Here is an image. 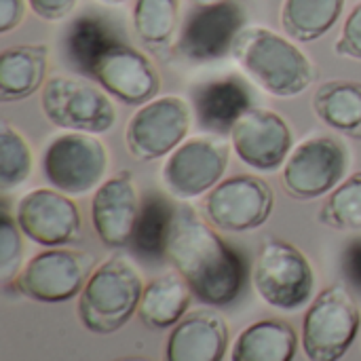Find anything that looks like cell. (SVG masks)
I'll return each instance as SVG.
<instances>
[{
    "label": "cell",
    "mask_w": 361,
    "mask_h": 361,
    "mask_svg": "<svg viewBox=\"0 0 361 361\" xmlns=\"http://www.w3.org/2000/svg\"><path fill=\"white\" fill-rule=\"evenodd\" d=\"M95 269L89 252L68 247H47L25 262L15 277V288L36 302H66L78 296Z\"/></svg>",
    "instance_id": "30bf717a"
},
{
    "label": "cell",
    "mask_w": 361,
    "mask_h": 361,
    "mask_svg": "<svg viewBox=\"0 0 361 361\" xmlns=\"http://www.w3.org/2000/svg\"><path fill=\"white\" fill-rule=\"evenodd\" d=\"M336 55L361 61V0L347 15L341 36L334 44Z\"/></svg>",
    "instance_id": "4dcf8cb0"
},
{
    "label": "cell",
    "mask_w": 361,
    "mask_h": 361,
    "mask_svg": "<svg viewBox=\"0 0 361 361\" xmlns=\"http://www.w3.org/2000/svg\"><path fill=\"white\" fill-rule=\"evenodd\" d=\"M192 290L180 273H165L144 286L137 317L146 328L167 330L188 315Z\"/></svg>",
    "instance_id": "7402d4cb"
},
{
    "label": "cell",
    "mask_w": 361,
    "mask_h": 361,
    "mask_svg": "<svg viewBox=\"0 0 361 361\" xmlns=\"http://www.w3.org/2000/svg\"><path fill=\"white\" fill-rule=\"evenodd\" d=\"M108 95L127 106H142L157 97L161 76L154 63L137 49L114 40L95 61L89 74Z\"/></svg>",
    "instance_id": "9a60e30c"
},
{
    "label": "cell",
    "mask_w": 361,
    "mask_h": 361,
    "mask_svg": "<svg viewBox=\"0 0 361 361\" xmlns=\"http://www.w3.org/2000/svg\"><path fill=\"white\" fill-rule=\"evenodd\" d=\"M228 137L239 161L256 171H275L283 167L294 150L290 123L279 112L256 106L237 118Z\"/></svg>",
    "instance_id": "4fadbf2b"
},
{
    "label": "cell",
    "mask_w": 361,
    "mask_h": 361,
    "mask_svg": "<svg viewBox=\"0 0 361 361\" xmlns=\"http://www.w3.org/2000/svg\"><path fill=\"white\" fill-rule=\"evenodd\" d=\"M243 21V11L233 0L195 6L180 30L176 51L195 63L220 59L233 51Z\"/></svg>",
    "instance_id": "5bb4252c"
},
{
    "label": "cell",
    "mask_w": 361,
    "mask_h": 361,
    "mask_svg": "<svg viewBox=\"0 0 361 361\" xmlns=\"http://www.w3.org/2000/svg\"><path fill=\"white\" fill-rule=\"evenodd\" d=\"M144 286L137 267L127 256H110L93 269L78 294L80 324L102 336L118 332L137 313Z\"/></svg>",
    "instance_id": "3957f363"
},
{
    "label": "cell",
    "mask_w": 361,
    "mask_h": 361,
    "mask_svg": "<svg viewBox=\"0 0 361 361\" xmlns=\"http://www.w3.org/2000/svg\"><path fill=\"white\" fill-rule=\"evenodd\" d=\"M195 6H203V4H216V2H224V0H190Z\"/></svg>",
    "instance_id": "d590c367"
},
{
    "label": "cell",
    "mask_w": 361,
    "mask_h": 361,
    "mask_svg": "<svg viewBox=\"0 0 361 361\" xmlns=\"http://www.w3.org/2000/svg\"><path fill=\"white\" fill-rule=\"evenodd\" d=\"M27 0H0V34L13 32L25 15Z\"/></svg>",
    "instance_id": "836d02e7"
},
{
    "label": "cell",
    "mask_w": 361,
    "mask_h": 361,
    "mask_svg": "<svg viewBox=\"0 0 361 361\" xmlns=\"http://www.w3.org/2000/svg\"><path fill=\"white\" fill-rule=\"evenodd\" d=\"M192 123L190 104L182 95L154 97L131 114L125 127V146L137 161H157L169 157L188 140Z\"/></svg>",
    "instance_id": "ba28073f"
},
{
    "label": "cell",
    "mask_w": 361,
    "mask_h": 361,
    "mask_svg": "<svg viewBox=\"0 0 361 361\" xmlns=\"http://www.w3.org/2000/svg\"><path fill=\"white\" fill-rule=\"evenodd\" d=\"M140 207L142 201L131 171L104 180L91 199V222L102 243L108 247L129 245Z\"/></svg>",
    "instance_id": "e0dca14e"
},
{
    "label": "cell",
    "mask_w": 361,
    "mask_h": 361,
    "mask_svg": "<svg viewBox=\"0 0 361 361\" xmlns=\"http://www.w3.org/2000/svg\"><path fill=\"white\" fill-rule=\"evenodd\" d=\"M15 220L30 241L42 247H63L80 233V214L70 195L40 186L17 201Z\"/></svg>",
    "instance_id": "2e32d148"
},
{
    "label": "cell",
    "mask_w": 361,
    "mask_h": 361,
    "mask_svg": "<svg viewBox=\"0 0 361 361\" xmlns=\"http://www.w3.org/2000/svg\"><path fill=\"white\" fill-rule=\"evenodd\" d=\"M345 0H283L281 27L296 42L326 36L341 19Z\"/></svg>",
    "instance_id": "cb8c5ba5"
},
{
    "label": "cell",
    "mask_w": 361,
    "mask_h": 361,
    "mask_svg": "<svg viewBox=\"0 0 361 361\" xmlns=\"http://www.w3.org/2000/svg\"><path fill=\"white\" fill-rule=\"evenodd\" d=\"M231 343L228 324L216 311H195L178 322L165 343V361H222Z\"/></svg>",
    "instance_id": "ac0fdd59"
},
{
    "label": "cell",
    "mask_w": 361,
    "mask_h": 361,
    "mask_svg": "<svg viewBox=\"0 0 361 361\" xmlns=\"http://www.w3.org/2000/svg\"><path fill=\"white\" fill-rule=\"evenodd\" d=\"M298 334L283 319H260L243 328L233 345L231 361H294Z\"/></svg>",
    "instance_id": "44dd1931"
},
{
    "label": "cell",
    "mask_w": 361,
    "mask_h": 361,
    "mask_svg": "<svg viewBox=\"0 0 361 361\" xmlns=\"http://www.w3.org/2000/svg\"><path fill=\"white\" fill-rule=\"evenodd\" d=\"M343 275L347 283L361 296V237L353 239L343 252Z\"/></svg>",
    "instance_id": "1f68e13d"
},
{
    "label": "cell",
    "mask_w": 361,
    "mask_h": 361,
    "mask_svg": "<svg viewBox=\"0 0 361 361\" xmlns=\"http://www.w3.org/2000/svg\"><path fill=\"white\" fill-rule=\"evenodd\" d=\"M176 205L161 195H146L137 214L131 247L144 258H165Z\"/></svg>",
    "instance_id": "d4e9b609"
},
{
    "label": "cell",
    "mask_w": 361,
    "mask_h": 361,
    "mask_svg": "<svg viewBox=\"0 0 361 361\" xmlns=\"http://www.w3.org/2000/svg\"><path fill=\"white\" fill-rule=\"evenodd\" d=\"M40 165L49 186L70 197H82L104 184L108 148L93 133L63 131L47 144Z\"/></svg>",
    "instance_id": "8992f818"
},
{
    "label": "cell",
    "mask_w": 361,
    "mask_h": 361,
    "mask_svg": "<svg viewBox=\"0 0 361 361\" xmlns=\"http://www.w3.org/2000/svg\"><path fill=\"white\" fill-rule=\"evenodd\" d=\"M252 108V93L237 76L203 82L192 93V110L201 129L228 135L237 118Z\"/></svg>",
    "instance_id": "d6986e66"
},
{
    "label": "cell",
    "mask_w": 361,
    "mask_h": 361,
    "mask_svg": "<svg viewBox=\"0 0 361 361\" xmlns=\"http://www.w3.org/2000/svg\"><path fill=\"white\" fill-rule=\"evenodd\" d=\"M99 2H104V4H110V6H118V4H125L127 0H99Z\"/></svg>",
    "instance_id": "8d00e7d4"
},
{
    "label": "cell",
    "mask_w": 361,
    "mask_h": 361,
    "mask_svg": "<svg viewBox=\"0 0 361 361\" xmlns=\"http://www.w3.org/2000/svg\"><path fill=\"white\" fill-rule=\"evenodd\" d=\"M114 40L116 36L99 17H78L66 32V55L76 70L91 74L97 57Z\"/></svg>",
    "instance_id": "484cf974"
},
{
    "label": "cell",
    "mask_w": 361,
    "mask_h": 361,
    "mask_svg": "<svg viewBox=\"0 0 361 361\" xmlns=\"http://www.w3.org/2000/svg\"><path fill=\"white\" fill-rule=\"evenodd\" d=\"M349 167L345 144L332 135H313L290 152L281 167V184L286 192L298 201H315L330 195Z\"/></svg>",
    "instance_id": "9c48e42d"
},
{
    "label": "cell",
    "mask_w": 361,
    "mask_h": 361,
    "mask_svg": "<svg viewBox=\"0 0 361 361\" xmlns=\"http://www.w3.org/2000/svg\"><path fill=\"white\" fill-rule=\"evenodd\" d=\"M23 233L6 209L0 214V279L2 283L15 281V277L21 271V258H23Z\"/></svg>",
    "instance_id": "f546056e"
},
{
    "label": "cell",
    "mask_w": 361,
    "mask_h": 361,
    "mask_svg": "<svg viewBox=\"0 0 361 361\" xmlns=\"http://www.w3.org/2000/svg\"><path fill=\"white\" fill-rule=\"evenodd\" d=\"M231 55L247 78L273 97H298L315 78L309 55L290 36L264 25H245Z\"/></svg>",
    "instance_id": "7a4b0ae2"
},
{
    "label": "cell",
    "mask_w": 361,
    "mask_h": 361,
    "mask_svg": "<svg viewBox=\"0 0 361 361\" xmlns=\"http://www.w3.org/2000/svg\"><path fill=\"white\" fill-rule=\"evenodd\" d=\"M114 361H152L148 360V357H140V355H125V357H118V360Z\"/></svg>",
    "instance_id": "e575fe53"
},
{
    "label": "cell",
    "mask_w": 361,
    "mask_h": 361,
    "mask_svg": "<svg viewBox=\"0 0 361 361\" xmlns=\"http://www.w3.org/2000/svg\"><path fill=\"white\" fill-rule=\"evenodd\" d=\"M78 0H27L30 8L34 11V15H38L44 21H61L66 19Z\"/></svg>",
    "instance_id": "d6a6232c"
},
{
    "label": "cell",
    "mask_w": 361,
    "mask_h": 361,
    "mask_svg": "<svg viewBox=\"0 0 361 361\" xmlns=\"http://www.w3.org/2000/svg\"><path fill=\"white\" fill-rule=\"evenodd\" d=\"M133 30L137 38L148 47H165L178 27L180 0H135Z\"/></svg>",
    "instance_id": "4316f807"
},
{
    "label": "cell",
    "mask_w": 361,
    "mask_h": 361,
    "mask_svg": "<svg viewBox=\"0 0 361 361\" xmlns=\"http://www.w3.org/2000/svg\"><path fill=\"white\" fill-rule=\"evenodd\" d=\"M315 116L334 131L361 140V82L332 78L313 93Z\"/></svg>",
    "instance_id": "603a6c76"
},
{
    "label": "cell",
    "mask_w": 361,
    "mask_h": 361,
    "mask_svg": "<svg viewBox=\"0 0 361 361\" xmlns=\"http://www.w3.org/2000/svg\"><path fill=\"white\" fill-rule=\"evenodd\" d=\"M361 313L351 292L341 286L324 288L305 311L300 345L309 361H341L360 334Z\"/></svg>",
    "instance_id": "277c9868"
},
{
    "label": "cell",
    "mask_w": 361,
    "mask_h": 361,
    "mask_svg": "<svg viewBox=\"0 0 361 361\" xmlns=\"http://www.w3.org/2000/svg\"><path fill=\"white\" fill-rule=\"evenodd\" d=\"M252 283L269 307L298 311L313 296L315 273L307 254L296 245L283 239H271L254 260Z\"/></svg>",
    "instance_id": "5b68a950"
},
{
    "label": "cell",
    "mask_w": 361,
    "mask_h": 361,
    "mask_svg": "<svg viewBox=\"0 0 361 361\" xmlns=\"http://www.w3.org/2000/svg\"><path fill=\"white\" fill-rule=\"evenodd\" d=\"M319 222L334 231H361V169L345 178L326 199Z\"/></svg>",
    "instance_id": "83f0119b"
},
{
    "label": "cell",
    "mask_w": 361,
    "mask_h": 361,
    "mask_svg": "<svg viewBox=\"0 0 361 361\" xmlns=\"http://www.w3.org/2000/svg\"><path fill=\"white\" fill-rule=\"evenodd\" d=\"M165 258L205 305L226 307L241 294L243 264L239 254L209 220H203L186 203L176 205Z\"/></svg>",
    "instance_id": "6da1fadb"
},
{
    "label": "cell",
    "mask_w": 361,
    "mask_h": 361,
    "mask_svg": "<svg viewBox=\"0 0 361 361\" xmlns=\"http://www.w3.org/2000/svg\"><path fill=\"white\" fill-rule=\"evenodd\" d=\"M34 157L27 140L11 123L0 125V190L11 192L19 188L32 173Z\"/></svg>",
    "instance_id": "f1b7e54d"
},
{
    "label": "cell",
    "mask_w": 361,
    "mask_h": 361,
    "mask_svg": "<svg viewBox=\"0 0 361 361\" xmlns=\"http://www.w3.org/2000/svg\"><path fill=\"white\" fill-rule=\"evenodd\" d=\"M228 161L231 148L226 140L220 135H195L165 159L161 180L171 197L190 201L222 182Z\"/></svg>",
    "instance_id": "8fae6325"
},
{
    "label": "cell",
    "mask_w": 361,
    "mask_h": 361,
    "mask_svg": "<svg viewBox=\"0 0 361 361\" xmlns=\"http://www.w3.org/2000/svg\"><path fill=\"white\" fill-rule=\"evenodd\" d=\"M275 195L267 180L258 176H233L214 186L203 199L205 218L226 233H247L260 228L273 214Z\"/></svg>",
    "instance_id": "7c38bea8"
},
{
    "label": "cell",
    "mask_w": 361,
    "mask_h": 361,
    "mask_svg": "<svg viewBox=\"0 0 361 361\" xmlns=\"http://www.w3.org/2000/svg\"><path fill=\"white\" fill-rule=\"evenodd\" d=\"M40 108L44 118L63 131L99 135L116 123V108L102 87L63 74L51 76L44 82Z\"/></svg>",
    "instance_id": "52a82bcc"
},
{
    "label": "cell",
    "mask_w": 361,
    "mask_h": 361,
    "mask_svg": "<svg viewBox=\"0 0 361 361\" xmlns=\"http://www.w3.org/2000/svg\"><path fill=\"white\" fill-rule=\"evenodd\" d=\"M49 47L17 44L0 53V99L19 102L34 95L47 82Z\"/></svg>",
    "instance_id": "ffe728a7"
}]
</instances>
